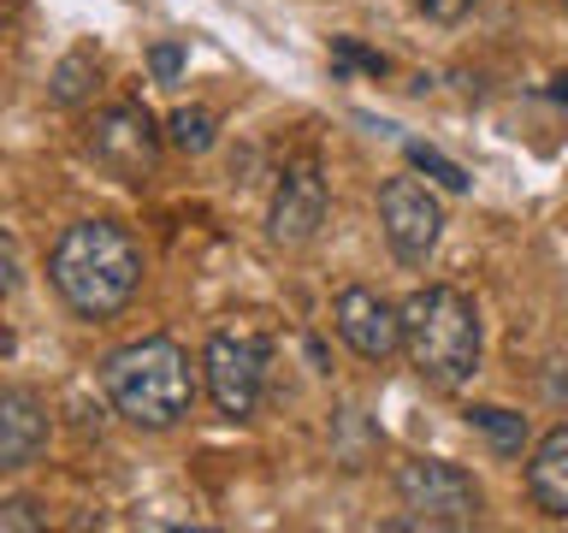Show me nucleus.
I'll return each mask as SVG.
<instances>
[{"label": "nucleus", "instance_id": "6ab92c4d", "mask_svg": "<svg viewBox=\"0 0 568 533\" xmlns=\"http://www.w3.org/2000/svg\"><path fill=\"white\" fill-rule=\"evenodd\" d=\"M415 7L433 18V24H456V18L474 12V0H415Z\"/></svg>", "mask_w": 568, "mask_h": 533}, {"label": "nucleus", "instance_id": "f3484780", "mask_svg": "<svg viewBox=\"0 0 568 533\" xmlns=\"http://www.w3.org/2000/svg\"><path fill=\"white\" fill-rule=\"evenodd\" d=\"M337 60H344V66H362V71H373V78H385V53L362 48L355 36H337Z\"/></svg>", "mask_w": 568, "mask_h": 533}, {"label": "nucleus", "instance_id": "5701e85b", "mask_svg": "<svg viewBox=\"0 0 568 533\" xmlns=\"http://www.w3.org/2000/svg\"><path fill=\"white\" fill-rule=\"evenodd\" d=\"M0 24H7V0H0Z\"/></svg>", "mask_w": 568, "mask_h": 533}, {"label": "nucleus", "instance_id": "f03ea898", "mask_svg": "<svg viewBox=\"0 0 568 533\" xmlns=\"http://www.w3.org/2000/svg\"><path fill=\"white\" fill-rule=\"evenodd\" d=\"M101 391L131 426L166 433L190 415L195 403V373L178 338H136L101 362Z\"/></svg>", "mask_w": 568, "mask_h": 533}, {"label": "nucleus", "instance_id": "1a4fd4ad", "mask_svg": "<svg viewBox=\"0 0 568 533\" xmlns=\"http://www.w3.org/2000/svg\"><path fill=\"white\" fill-rule=\"evenodd\" d=\"M320 225H326V178H320L314 160H296V167L284 172L278 195H273L266 231H273L278 249H302V243L320 238Z\"/></svg>", "mask_w": 568, "mask_h": 533}, {"label": "nucleus", "instance_id": "7ed1b4c3", "mask_svg": "<svg viewBox=\"0 0 568 533\" xmlns=\"http://www.w3.org/2000/svg\"><path fill=\"white\" fill-rule=\"evenodd\" d=\"M403 350L415 373L438 391H462L479 373V309L450 284H426L397 309Z\"/></svg>", "mask_w": 568, "mask_h": 533}, {"label": "nucleus", "instance_id": "20e7f679", "mask_svg": "<svg viewBox=\"0 0 568 533\" xmlns=\"http://www.w3.org/2000/svg\"><path fill=\"white\" fill-rule=\"evenodd\" d=\"M266 338L248 326H220L202 350V373H207V398L220 403V415L243 421L255 415L261 385H266Z\"/></svg>", "mask_w": 568, "mask_h": 533}, {"label": "nucleus", "instance_id": "4468645a", "mask_svg": "<svg viewBox=\"0 0 568 533\" xmlns=\"http://www.w3.org/2000/svg\"><path fill=\"white\" fill-rule=\"evenodd\" d=\"M213 131H220V119H213L207 107H178V113L166 119V142H172V149H184V154H207Z\"/></svg>", "mask_w": 568, "mask_h": 533}, {"label": "nucleus", "instance_id": "9b49d317", "mask_svg": "<svg viewBox=\"0 0 568 533\" xmlns=\"http://www.w3.org/2000/svg\"><path fill=\"white\" fill-rule=\"evenodd\" d=\"M527 492H532V504H539L545 515L568 522V421H562V426H550V433L532 444Z\"/></svg>", "mask_w": 568, "mask_h": 533}, {"label": "nucleus", "instance_id": "f257e3e1", "mask_svg": "<svg viewBox=\"0 0 568 533\" xmlns=\"http://www.w3.org/2000/svg\"><path fill=\"white\" fill-rule=\"evenodd\" d=\"M48 279L78 314L106 320L136 296L142 284V243L113 220H78L48 255Z\"/></svg>", "mask_w": 568, "mask_h": 533}, {"label": "nucleus", "instance_id": "412c9836", "mask_svg": "<svg viewBox=\"0 0 568 533\" xmlns=\"http://www.w3.org/2000/svg\"><path fill=\"white\" fill-rule=\"evenodd\" d=\"M550 101L568 107V71H557V78H550Z\"/></svg>", "mask_w": 568, "mask_h": 533}, {"label": "nucleus", "instance_id": "6e6552de", "mask_svg": "<svg viewBox=\"0 0 568 533\" xmlns=\"http://www.w3.org/2000/svg\"><path fill=\"white\" fill-rule=\"evenodd\" d=\"M332 320H337V338L362 355V362H390L403 350V326H397V309L367 291V284H349L344 296L332 302Z\"/></svg>", "mask_w": 568, "mask_h": 533}, {"label": "nucleus", "instance_id": "dca6fc26", "mask_svg": "<svg viewBox=\"0 0 568 533\" xmlns=\"http://www.w3.org/2000/svg\"><path fill=\"white\" fill-rule=\"evenodd\" d=\"M184 66H190L184 42H154V48H149V71H154V83H178V78H184Z\"/></svg>", "mask_w": 568, "mask_h": 533}, {"label": "nucleus", "instance_id": "aec40b11", "mask_svg": "<svg viewBox=\"0 0 568 533\" xmlns=\"http://www.w3.org/2000/svg\"><path fill=\"white\" fill-rule=\"evenodd\" d=\"M18 284H24V273H18V255H12V243L0 238V296H12Z\"/></svg>", "mask_w": 568, "mask_h": 533}, {"label": "nucleus", "instance_id": "39448f33", "mask_svg": "<svg viewBox=\"0 0 568 533\" xmlns=\"http://www.w3.org/2000/svg\"><path fill=\"white\" fill-rule=\"evenodd\" d=\"M397 497L415 510V527H474L479 522V486L456 462H438V456L403 462Z\"/></svg>", "mask_w": 568, "mask_h": 533}, {"label": "nucleus", "instance_id": "9d476101", "mask_svg": "<svg viewBox=\"0 0 568 533\" xmlns=\"http://www.w3.org/2000/svg\"><path fill=\"white\" fill-rule=\"evenodd\" d=\"M48 444V409L36 391L12 385L0 391V469H24V462Z\"/></svg>", "mask_w": 568, "mask_h": 533}, {"label": "nucleus", "instance_id": "ddd939ff", "mask_svg": "<svg viewBox=\"0 0 568 533\" xmlns=\"http://www.w3.org/2000/svg\"><path fill=\"white\" fill-rule=\"evenodd\" d=\"M468 426H479V433L491 439L497 456H521V444H527V415L497 409V403H474V409H468Z\"/></svg>", "mask_w": 568, "mask_h": 533}, {"label": "nucleus", "instance_id": "4be33fe9", "mask_svg": "<svg viewBox=\"0 0 568 533\" xmlns=\"http://www.w3.org/2000/svg\"><path fill=\"white\" fill-rule=\"evenodd\" d=\"M12 350V332H7V320H0V355H7Z\"/></svg>", "mask_w": 568, "mask_h": 533}, {"label": "nucleus", "instance_id": "2eb2a0df", "mask_svg": "<svg viewBox=\"0 0 568 533\" xmlns=\"http://www.w3.org/2000/svg\"><path fill=\"white\" fill-rule=\"evenodd\" d=\"M408 167H415V172H426V178H433V184H444V190H450V195H462V190H468L474 184V178L468 172H462L456 167V160L450 154H438V149H426V142H408Z\"/></svg>", "mask_w": 568, "mask_h": 533}, {"label": "nucleus", "instance_id": "f8f14e48", "mask_svg": "<svg viewBox=\"0 0 568 533\" xmlns=\"http://www.w3.org/2000/svg\"><path fill=\"white\" fill-rule=\"evenodd\" d=\"M95 53L89 48H78V53H65L60 66H53V78H48V95L60 101V107H83L89 95H95Z\"/></svg>", "mask_w": 568, "mask_h": 533}, {"label": "nucleus", "instance_id": "423d86ee", "mask_svg": "<svg viewBox=\"0 0 568 533\" xmlns=\"http://www.w3.org/2000/svg\"><path fill=\"white\" fill-rule=\"evenodd\" d=\"M160 142H166V131H160L149 119V107H136V101L106 107V113H95V124H89V154H95L119 184H142V178L160 167Z\"/></svg>", "mask_w": 568, "mask_h": 533}, {"label": "nucleus", "instance_id": "0eeeda50", "mask_svg": "<svg viewBox=\"0 0 568 533\" xmlns=\"http://www.w3.org/2000/svg\"><path fill=\"white\" fill-rule=\"evenodd\" d=\"M379 225H385V243L403 266H420L426 255L438 249V231H444V208L438 195L420 184V178H390L379 190Z\"/></svg>", "mask_w": 568, "mask_h": 533}, {"label": "nucleus", "instance_id": "a211bd4d", "mask_svg": "<svg viewBox=\"0 0 568 533\" xmlns=\"http://www.w3.org/2000/svg\"><path fill=\"white\" fill-rule=\"evenodd\" d=\"M0 527H48V515L30 497H12V504H0Z\"/></svg>", "mask_w": 568, "mask_h": 533}]
</instances>
